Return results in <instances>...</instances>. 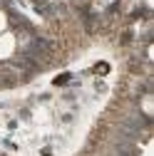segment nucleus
Here are the masks:
<instances>
[{
	"instance_id": "f257e3e1",
	"label": "nucleus",
	"mask_w": 154,
	"mask_h": 156,
	"mask_svg": "<svg viewBox=\"0 0 154 156\" xmlns=\"http://www.w3.org/2000/svg\"><path fill=\"white\" fill-rule=\"evenodd\" d=\"M17 52V40H15V32H0V62L10 60V57H15Z\"/></svg>"
},
{
	"instance_id": "f03ea898",
	"label": "nucleus",
	"mask_w": 154,
	"mask_h": 156,
	"mask_svg": "<svg viewBox=\"0 0 154 156\" xmlns=\"http://www.w3.org/2000/svg\"><path fill=\"white\" fill-rule=\"evenodd\" d=\"M5 27H8V17H5L3 10H0V32H5Z\"/></svg>"
}]
</instances>
